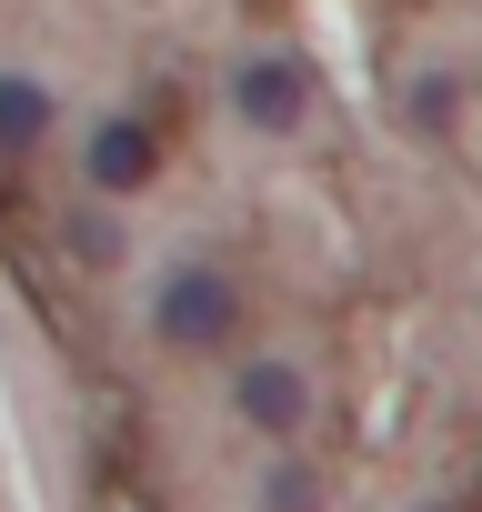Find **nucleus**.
<instances>
[{"instance_id":"nucleus-1","label":"nucleus","mask_w":482,"mask_h":512,"mask_svg":"<svg viewBox=\"0 0 482 512\" xmlns=\"http://www.w3.org/2000/svg\"><path fill=\"white\" fill-rule=\"evenodd\" d=\"M151 332H161L171 352H231V332H241V292H231V272L181 262V272L161 282V302H151Z\"/></svg>"},{"instance_id":"nucleus-2","label":"nucleus","mask_w":482,"mask_h":512,"mask_svg":"<svg viewBox=\"0 0 482 512\" xmlns=\"http://www.w3.org/2000/svg\"><path fill=\"white\" fill-rule=\"evenodd\" d=\"M231 111L252 121V131H302L312 121V81H302V61H282V51H262V61H231Z\"/></svg>"},{"instance_id":"nucleus-3","label":"nucleus","mask_w":482,"mask_h":512,"mask_svg":"<svg viewBox=\"0 0 482 512\" xmlns=\"http://www.w3.org/2000/svg\"><path fill=\"white\" fill-rule=\"evenodd\" d=\"M231 412L252 422V432H272V442H292V432L312 422V382H302L292 362H252V372L231 382Z\"/></svg>"},{"instance_id":"nucleus-4","label":"nucleus","mask_w":482,"mask_h":512,"mask_svg":"<svg viewBox=\"0 0 482 512\" xmlns=\"http://www.w3.org/2000/svg\"><path fill=\"white\" fill-rule=\"evenodd\" d=\"M81 161H91V191H111V201H121V191H151L161 141H151V121H101Z\"/></svg>"},{"instance_id":"nucleus-5","label":"nucleus","mask_w":482,"mask_h":512,"mask_svg":"<svg viewBox=\"0 0 482 512\" xmlns=\"http://www.w3.org/2000/svg\"><path fill=\"white\" fill-rule=\"evenodd\" d=\"M51 91L31 81V71H0V161H31L41 141H51Z\"/></svg>"},{"instance_id":"nucleus-6","label":"nucleus","mask_w":482,"mask_h":512,"mask_svg":"<svg viewBox=\"0 0 482 512\" xmlns=\"http://www.w3.org/2000/svg\"><path fill=\"white\" fill-rule=\"evenodd\" d=\"M262 512H322V482H312V462H272V492H262Z\"/></svg>"},{"instance_id":"nucleus-7","label":"nucleus","mask_w":482,"mask_h":512,"mask_svg":"<svg viewBox=\"0 0 482 512\" xmlns=\"http://www.w3.org/2000/svg\"><path fill=\"white\" fill-rule=\"evenodd\" d=\"M71 241H81V262H121V231L101 211H71Z\"/></svg>"},{"instance_id":"nucleus-8","label":"nucleus","mask_w":482,"mask_h":512,"mask_svg":"<svg viewBox=\"0 0 482 512\" xmlns=\"http://www.w3.org/2000/svg\"><path fill=\"white\" fill-rule=\"evenodd\" d=\"M452 512H482V492H462V502H452Z\"/></svg>"},{"instance_id":"nucleus-9","label":"nucleus","mask_w":482,"mask_h":512,"mask_svg":"<svg viewBox=\"0 0 482 512\" xmlns=\"http://www.w3.org/2000/svg\"><path fill=\"white\" fill-rule=\"evenodd\" d=\"M432 512H452V502H432Z\"/></svg>"}]
</instances>
